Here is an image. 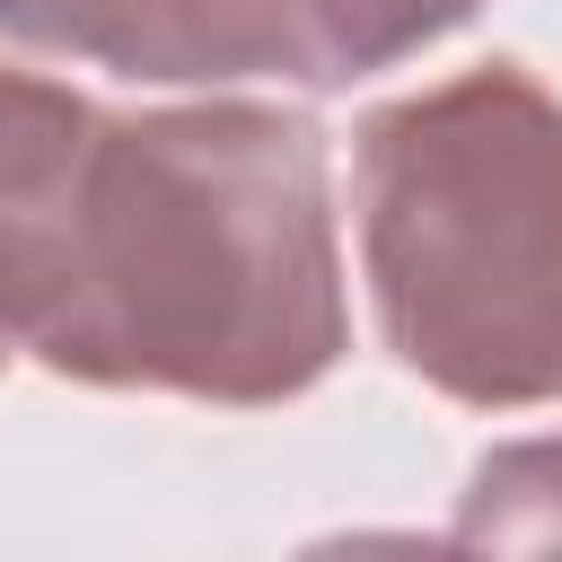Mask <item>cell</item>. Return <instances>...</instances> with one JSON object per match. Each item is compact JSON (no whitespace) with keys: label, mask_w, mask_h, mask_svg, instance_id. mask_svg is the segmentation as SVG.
<instances>
[{"label":"cell","mask_w":562,"mask_h":562,"mask_svg":"<svg viewBox=\"0 0 562 562\" xmlns=\"http://www.w3.org/2000/svg\"><path fill=\"white\" fill-rule=\"evenodd\" d=\"M351 342L325 132L272 97L105 114L79 184L70 281L26 342L70 386L290 404Z\"/></svg>","instance_id":"6da1fadb"},{"label":"cell","mask_w":562,"mask_h":562,"mask_svg":"<svg viewBox=\"0 0 562 562\" xmlns=\"http://www.w3.org/2000/svg\"><path fill=\"white\" fill-rule=\"evenodd\" d=\"M351 237L395 369L474 413L562 404V97L527 61L369 105Z\"/></svg>","instance_id":"7a4b0ae2"},{"label":"cell","mask_w":562,"mask_h":562,"mask_svg":"<svg viewBox=\"0 0 562 562\" xmlns=\"http://www.w3.org/2000/svg\"><path fill=\"white\" fill-rule=\"evenodd\" d=\"M0 35L149 88H316L299 0H0Z\"/></svg>","instance_id":"3957f363"},{"label":"cell","mask_w":562,"mask_h":562,"mask_svg":"<svg viewBox=\"0 0 562 562\" xmlns=\"http://www.w3.org/2000/svg\"><path fill=\"white\" fill-rule=\"evenodd\" d=\"M97 123L105 105H88L70 79L0 61V342L9 351H26L61 307Z\"/></svg>","instance_id":"277c9868"},{"label":"cell","mask_w":562,"mask_h":562,"mask_svg":"<svg viewBox=\"0 0 562 562\" xmlns=\"http://www.w3.org/2000/svg\"><path fill=\"white\" fill-rule=\"evenodd\" d=\"M457 544H501V553H562V430L509 439L465 474V501L448 518Z\"/></svg>","instance_id":"5b68a950"},{"label":"cell","mask_w":562,"mask_h":562,"mask_svg":"<svg viewBox=\"0 0 562 562\" xmlns=\"http://www.w3.org/2000/svg\"><path fill=\"white\" fill-rule=\"evenodd\" d=\"M474 9L483 0H299L316 88H351L369 70H395V61L430 53L439 35H457Z\"/></svg>","instance_id":"8992f818"},{"label":"cell","mask_w":562,"mask_h":562,"mask_svg":"<svg viewBox=\"0 0 562 562\" xmlns=\"http://www.w3.org/2000/svg\"><path fill=\"white\" fill-rule=\"evenodd\" d=\"M0 369H9V342H0Z\"/></svg>","instance_id":"52a82bcc"}]
</instances>
